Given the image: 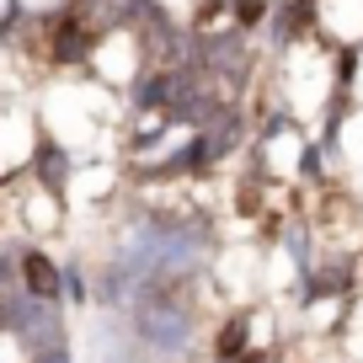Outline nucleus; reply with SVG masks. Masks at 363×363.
I'll return each instance as SVG.
<instances>
[{
    "label": "nucleus",
    "instance_id": "obj_1",
    "mask_svg": "<svg viewBox=\"0 0 363 363\" xmlns=\"http://www.w3.org/2000/svg\"><path fill=\"white\" fill-rule=\"evenodd\" d=\"M139 337L155 342V347H182V342H187V315H177L171 305L145 299V305H139Z\"/></svg>",
    "mask_w": 363,
    "mask_h": 363
},
{
    "label": "nucleus",
    "instance_id": "obj_2",
    "mask_svg": "<svg viewBox=\"0 0 363 363\" xmlns=\"http://www.w3.org/2000/svg\"><path fill=\"white\" fill-rule=\"evenodd\" d=\"M22 278H27V299H54L59 294V267L43 251H27L22 257Z\"/></svg>",
    "mask_w": 363,
    "mask_h": 363
},
{
    "label": "nucleus",
    "instance_id": "obj_3",
    "mask_svg": "<svg viewBox=\"0 0 363 363\" xmlns=\"http://www.w3.org/2000/svg\"><path fill=\"white\" fill-rule=\"evenodd\" d=\"M240 347H246V320H230V326L219 331L214 352H219V358H240Z\"/></svg>",
    "mask_w": 363,
    "mask_h": 363
}]
</instances>
